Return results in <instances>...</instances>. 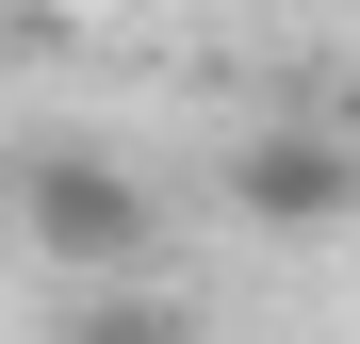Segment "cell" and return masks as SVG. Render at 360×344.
Wrapping results in <instances>:
<instances>
[{
    "label": "cell",
    "mask_w": 360,
    "mask_h": 344,
    "mask_svg": "<svg viewBox=\"0 0 360 344\" xmlns=\"http://www.w3.org/2000/svg\"><path fill=\"white\" fill-rule=\"evenodd\" d=\"M17 229H33V246H49V262L98 295V279H148V246H164V197H148L115 148H33V164H17Z\"/></svg>",
    "instance_id": "1"
},
{
    "label": "cell",
    "mask_w": 360,
    "mask_h": 344,
    "mask_svg": "<svg viewBox=\"0 0 360 344\" xmlns=\"http://www.w3.org/2000/svg\"><path fill=\"white\" fill-rule=\"evenodd\" d=\"M229 197H246L262 229H328V213L360 197V164H344L328 132H246V148H229Z\"/></svg>",
    "instance_id": "2"
},
{
    "label": "cell",
    "mask_w": 360,
    "mask_h": 344,
    "mask_svg": "<svg viewBox=\"0 0 360 344\" xmlns=\"http://www.w3.org/2000/svg\"><path fill=\"white\" fill-rule=\"evenodd\" d=\"M66 344H197V312H180V295H148V279H98V295L66 312Z\"/></svg>",
    "instance_id": "3"
}]
</instances>
